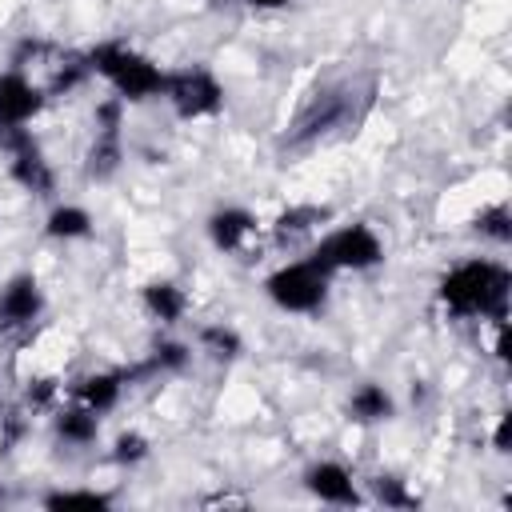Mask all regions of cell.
I'll return each mask as SVG.
<instances>
[{
	"label": "cell",
	"mask_w": 512,
	"mask_h": 512,
	"mask_svg": "<svg viewBox=\"0 0 512 512\" xmlns=\"http://www.w3.org/2000/svg\"><path fill=\"white\" fill-rule=\"evenodd\" d=\"M368 104H372V84L368 80L360 84L352 76V80H328V84H320L296 108V116H292V124L284 132V148L304 152V148H312V144H320V140H328L336 132H348L352 124H360V116H364Z\"/></svg>",
	"instance_id": "cell-1"
},
{
	"label": "cell",
	"mask_w": 512,
	"mask_h": 512,
	"mask_svg": "<svg viewBox=\"0 0 512 512\" xmlns=\"http://www.w3.org/2000/svg\"><path fill=\"white\" fill-rule=\"evenodd\" d=\"M436 296L444 312L468 316V320H508V296H512V272L500 260L472 256L456 268H448L436 284Z\"/></svg>",
	"instance_id": "cell-2"
},
{
	"label": "cell",
	"mask_w": 512,
	"mask_h": 512,
	"mask_svg": "<svg viewBox=\"0 0 512 512\" xmlns=\"http://www.w3.org/2000/svg\"><path fill=\"white\" fill-rule=\"evenodd\" d=\"M88 64H92V76H104L124 104H140V100L164 96V76L168 72L152 56L136 52L124 40H100L88 52Z\"/></svg>",
	"instance_id": "cell-3"
},
{
	"label": "cell",
	"mask_w": 512,
	"mask_h": 512,
	"mask_svg": "<svg viewBox=\"0 0 512 512\" xmlns=\"http://www.w3.org/2000/svg\"><path fill=\"white\" fill-rule=\"evenodd\" d=\"M328 288H332V272H324L316 260H292L280 264L268 280L264 292L280 312H296V316H312L328 304Z\"/></svg>",
	"instance_id": "cell-4"
},
{
	"label": "cell",
	"mask_w": 512,
	"mask_h": 512,
	"mask_svg": "<svg viewBox=\"0 0 512 512\" xmlns=\"http://www.w3.org/2000/svg\"><path fill=\"white\" fill-rule=\"evenodd\" d=\"M308 260H316L324 272H368V268L384 264V240L376 236L372 224L356 220V224H344V228L328 232L312 248Z\"/></svg>",
	"instance_id": "cell-5"
},
{
	"label": "cell",
	"mask_w": 512,
	"mask_h": 512,
	"mask_svg": "<svg viewBox=\"0 0 512 512\" xmlns=\"http://www.w3.org/2000/svg\"><path fill=\"white\" fill-rule=\"evenodd\" d=\"M164 100L180 120H204L224 108V84L204 64H188L164 76Z\"/></svg>",
	"instance_id": "cell-6"
},
{
	"label": "cell",
	"mask_w": 512,
	"mask_h": 512,
	"mask_svg": "<svg viewBox=\"0 0 512 512\" xmlns=\"http://www.w3.org/2000/svg\"><path fill=\"white\" fill-rule=\"evenodd\" d=\"M40 312H44V288L32 272H20L0 288V328L4 332L36 324Z\"/></svg>",
	"instance_id": "cell-7"
},
{
	"label": "cell",
	"mask_w": 512,
	"mask_h": 512,
	"mask_svg": "<svg viewBox=\"0 0 512 512\" xmlns=\"http://www.w3.org/2000/svg\"><path fill=\"white\" fill-rule=\"evenodd\" d=\"M304 488L320 500V504H336V508H356L364 496L352 480V472L336 460H316L304 468Z\"/></svg>",
	"instance_id": "cell-8"
},
{
	"label": "cell",
	"mask_w": 512,
	"mask_h": 512,
	"mask_svg": "<svg viewBox=\"0 0 512 512\" xmlns=\"http://www.w3.org/2000/svg\"><path fill=\"white\" fill-rule=\"evenodd\" d=\"M44 100L48 96L20 68L0 72V124H32L40 116Z\"/></svg>",
	"instance_id": "cell-9"
},
{
	"label": "cell",
	"mask_w": 512,
	"mask_h": 512,
	"mask_svg": "<svg viewBox=\"0 0 512 512\" xmlns=\"http://www.w3.org/2000/svg\"><path fill=\"white\" fill-rule=\"evenodd\" d=\"M208 240H212V248H220V252H240L244 244H248V236H256V216L248 212V208H236V204H224V208H216L212 216H208Z\"/></svg>",
	"instance_id": "cell-10"
},
{
	"label": "cell",
	"mask_w": 512,
	"mask_h": 512,
	"mask_svg": "<svg viewBox=\"0 0 512 512\" xmlns=\"http://www.w3.org/2000/svg\"><path fill=\"white\" fill-rule=\"evenodd\" d=\"M8 176H12L24 192H32V196H52V192H56V172H52L48 156L40 152V144H32V148H24V152H12V156H8Z\"/></svg>",
	"instance_id": "cell-11"
},
{
	"label": "cell",
	"mask_w": 512,
	"mask_h": 512,
	"mask_svg": "<svg viewBox=\"0 0 512 512\" xmlns=\"http://www.w3.org/2000/svg\"><path fill=\"white\" fill-rule=\"evenodd\" d=\"M120 164H124V140H120V132L96 128V136H92V144L84 152V176L100 184V180H112L120 172Z\"/></svg>",
	"instance_id": "cell-12"
},
{
	"label": "cell",
	"mask_w": 512,
	"mask_h": 512,
	"mask_svg": "<svg viewBox=\"0 0 512 512\" xmlns=\"http://www.w3.org/2000/svg\"><path fill=\"white\" fill-rule=\"evenodd\" d=\"M124 384H128L124 372H88V376H80L72 384V396L80 404H88L92 412H112L120 404V396H124Z\"/></svg>",
	"instance_id": "cell-13"
},
{
	"label": "cell",
	"mask_w": 512,
	"mask_h": 512,
	"mask_svg": "<svg viewBox=\"0 0 512 512\" xmlns=\"http://www.w3.org/2000/svg\"><path fill=\"white\" fill-rule=\"evenodd\" d=\"M52 424H56V436H60L64 444H76V448L96 444V436H100V412H92V408L80 404V400L56 408V412H52Z\"/></svg>",
	"instance_id": "cell-14"
},
{
	"label": "cell",
	"mask_w": 512,
	"mask_h": 512,
	"mask_svg": "<svg viewBox=\"0 0 512 512\" xmlns=\"http://www.w3.org/2000/svg\"><path fill=\"white\" fill-rule=\"evenodd\" d=\"M140 300H144L148 316L160 320V324H176L188 312V296H184V288L176 280H148Z\"/></svg>",
	"instance_id": "cell-15"
},
{
	"label": "cell",
	"mask_w": 512,
	"mask_h": 512,
	"mask_svg": "<svg viewBox=\"0 0 512 512\" xmlns=\"http://www.w3.org/2000/svg\"><path fill=\"white\" fill-rule=\"evenodd\" d=\"M392 412H396V400H392V392L384 384L368 380L348 396V416L356 424H384V420H392Z\"/></svg>",
	"instance_id": "cell-16"
},
{
	"label": "cell",
	"mask_w": 512,
	"mask_h": 512,
	"mask_svg": "<svg viewBox=\"0 0 512 512\" xmlns=\"http://www.w3.org/2000/svg\"><path fill=\"white\" fill-rule=\"evenodd\" d=\"M324 220H328V208H320V204H292V208H284L276 216L272 236H276V244H296L308 232H316Z\"/></svg>",
	"instance_id": "cell-17"
},
{
	"label": "cell",
	"mask_w": 512,
	"mask_h": 512,
	"mask_svg": "<svg viewBox=\"0 0 512 512\" xmlns=\"http://www.w3.org/2000/svg\"><path fill=\"white\" fill-rule=\"evenodd\" d=\"M44 232L52 240H84V236H92V216L80 204H56L44 220Z\"/></svg>",
	"instance_id": "cell-18"
},
{
	"label": "cell",
	"mask_w": 512,
	"mask_h": 512,
	"mask_svg": "<svg viewBox=\"0 0 512 512\" xmlns=\"http://www.w3.org/2000/svg\"><path fill=\"white\" fill-rule=\"evenodd\" d=\"M188 360H192V348L188 344H180V340H156L148 364L124 372V380H136V376H148V372H184Z\"/></svg>",
	"instance_id": "cell-19"
},
{
	"label": "cell",
	"mask_w": 512,
	"mask_h": 512,
	"mask_svg": "<svg viewBox=\"0 0 512 512\" xmlns=\"http://www.w3.org/2000/svg\"><path fill=\"white\" fill-rule=\"evenodd\" d=\"M92 76V64H88V52H68L60 64H56V72H52V84H48V96H68V92H76L84 80Z\"/></svg>",
	"instance_id": "cell-20"
},
{
	"label": "cell",
	"mask_w": 512,
	"mask_h": 512,
	"mask_svg": "<svg viewBox=\"0 0 512 512\" xmlns=\"http://www.w3.org/2000/svg\"><path fill=\"white\" fill-rule=\"evenodd\" d=\"M200 348H204L212 360H236V356L244 352V340H240V332L228 328V324H204V328H200Z\"/></svg>",
	"instance_id": "cell-21"
},
{
	"label": "cell",
	"mask_w": 512,
	"mask_h": 512,
	"mask_svg": "<svg viewBox=\"0 0 512 512\" xmlns=\"http://www.w3.org/2000/svg\"><path fill=\"white\" fill-rule=\"evenodd\" d=\"M368 488H372V500H376V504H384V508H420V496H416V492H408V484H404L400 476H392V472L372 476V480H368Z\"/></svg>",
	"instance_id": "cell-22"
},
{
	"label": "cell",
	"mask_w": 512,
	"mask_h": 512,
	"mask_svg": "<svg viewBox=\"0 0 512 512\" xmlns=\"http://www.w3.org/2000/svg\"><path fill=\"white\" fill-rule=\"evenodd\" d=\"M472 232L484 236V240H492V244H508V240H512V212H508V204H488V208H480Z\"/></svg>",
	"instance_id": "cell-23"
},
{
	"label": "cell",
	"mask_w": 512,
	"mask_h": 512,
	"mask_svg": "<svg viewBox=\"0 0 512 512\" xmlns=\"http://www.w3.org/2000/svg\"><path fill=\"white\" fill-rule=\"evenodd\" d=\"M44 508H112V496L108 492H96V488H60V492H48L44 496Z\"/></svg>",
	"instance_id": "cell-24"
},
{
	"label": "cell",
	"mask_w": 512,
	"mask_h": 512,
	"mask_svg": "<svg viewBox=\"0 0 512 512\" xmlns=\"http://www.w3.org/2000/svg\"><path fill=\"white\" fill-rule=\"evenodd\" d=\"M148 456H152V444H148L144 432H120L116 444H112V460L124 464V468H136V464H144Z\"/></svg>",
	"instance_id": "cell-25"
},
{
	"label": "cell",
	"mask_w": 512,
	"mask_h": 512,
	"mask_svg": "<svg viewBox=\"0 0 512 512\" xmlns=\"http://www.w3.org/2000/svg\"><path fill=\"white\" fill-rule=\"evenodd\" d=\"M56 396H60V380H56V376L28 380V388H24V408H28V412H48V408H56Z\"/></svg>",
	"instance_id": "cell-26"
},
{
	"label": "cell",
	"mask_w": 512,
	"mask_h": 512,
	"mask_svg": "<svg viewBox=\"0 0 512 512\" xmlns=\"http://www.w3.org/2000/svg\"><path fill=\"white\" fill-rule=\"evenodd\" d=\"M492 448H496L500 456L512 452V416H508V412H500V420H496V428H492Z\"/></svg>",
	"instance_id": "cell-27"
},
{
	"label": "cell",
	"mask_w": 512,
	"mask_h": 512,
	"mask_svg": "<svg viewBox=\"0 0 512 512\" xmlns=\"http://www.w3.org/2000/svg\"><path fill=\"white\" fill-rule=\"evenodd\" d=\"M240 4H248V8H256V12H276V8H288L292 0H240Z\"/></svg>",
	"instance_id": "cell-28"
}]
</instances>
